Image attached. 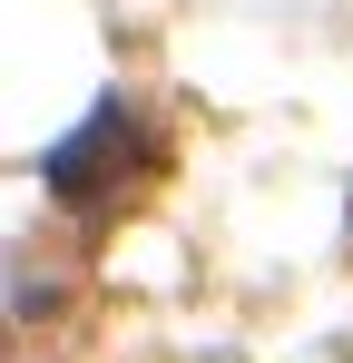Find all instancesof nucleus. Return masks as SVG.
<instances>
[{"instance_id":"f257e3e1","label":"nucleus","mask_w":353,"mask_h":363,"mask_svg":"<svg viewBox=\"0 0 353 363\" xmlns=\"http://www.w3.org/2000/svg\"><path fill=\"white\" fill-rule=\"evenodd\" d=\"M147 167H157V138L138 128V108L128 99H99L89 128H69L50 157H40V186H50L59 206H108L118 186H138Z\"/></svg>"}]
</instances>
